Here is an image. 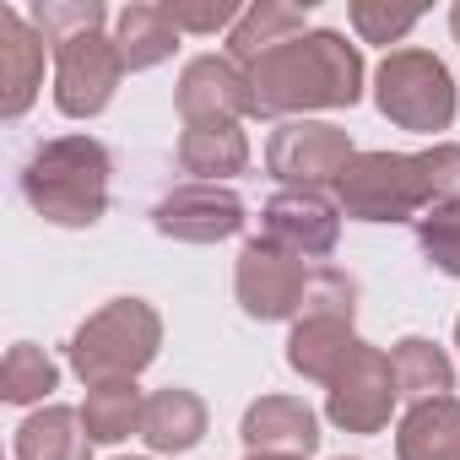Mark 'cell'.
Returning a JSON list of instances; mask_svg holds the SVG:
<instances>
[{"label":"cell","instance_id":"obj_16","mask_svg":"<svg viewBox=\"0 0 460 460\" xmlns=\"http://www.w3.org/2000/svg\"><path fill=\"white\" fill-rule=\"evenodd\" d=\"M309 33V6H288V0H261V6H244V17L227 33V60L239 71L255 66L261 55L282 49L288 39H304Z\"/></svg>","mask_w":460,"mask_h":460},{"label":"cell","instance_id":"obj_7","mask_svg":"<svg viewBox=\"0 0 460 460\" xmlns=\"http://www.w3.org/2000/svg\"><path fill=\"white\" fill-rule=\"evenodd\" d=\"M358 157L352 136L341 125L325 119H282L266 141V168L288 184V190H320L336 184L347 173V163Z\"/></svg>","mask_w":460,"mask_h":460},{"label":"cell","instance_id":"obj_31","mask_svg":"<svg viewBox=\"0 0 460 460\" xmlns=\"http://www.w3.org/2000/svg\"><path fill=\"white\" fill-rule=\"evenodd\" d=\"M244 460H298V455H244Z\"/></svg>","mask_w":460,"mask_h":460},{"label":"cell","instance_id":"obj_6","mask_svg":"<svg viewBox=\"0 0 460 460\" xmlns=\"http://www.w3.org/2000/svg\"><path fill=\"white\" fill-rule=\"evenodd\" d=\"M119 76H125V60H119L114 39H103V28L71 33V39L55 44V109L66 119L103 114Z\"/></svg>","mask_w":460,"mask_h":460},{"label":"cell","instance_id":"obj_26","mask_svg":"<svg viewBox=\"0 0 460 460\" xmlns=\"http://www.w3.org/2000/svg\"><path fill=\"white\" fill-rule=\"evenodd\" d=\"M103 6L98 0H39L33 6V28L49 39V44H60V39H71V33H87V28H103Z\"/></svg>","mask_w":460,"mask_h":460},{"label":"cell","instance_id":"obj_3","mask_svg":"<svg viewBox=\"0 0 460 460\" xmlns=\"http://www.w3.org/2000/svg\"><path fill=\"white\" fill-rule=\"evenodd\" d=\"M109 146L93 136L39 141L22 163V200L55 227H93L109 211Z\"/></svg>","mask_w":460,"mask_h":460},{"label":"cell","instance_id":"obj_13","mask_svg":"<svg viewBox=\"0 0 460 460\" xmlns=\"http://www.w3.org/2000/svg\"><path fill=\"white\" fill-rule=\"evenodd\" d=\"M44 33L17 6H0V114L22 119L44 87Z\"/></svg>","mask_w":460,"mask_h":460},{"label":"cell","instance_id":"obj_11","mask_svg":"<svg viewBox=\"0 0 460 460\" xmlns=\"http://www.w3.org/2000/svg\"><path fill=\"white\" fill-rule=\"evenodd\" d=\"M261 234L271 244L293 250L298 261H325L341 239V217L325 190H282L261 211Z\"/></svg>","mask_w":460,"mask_h":460},{"label":"cell","instance_id":"obj_29","mask_svg":"<svg viewBox=\"0 0 460 460\" xmlns=\"http://www.w3.org/2000/svg\"><path fill=\"white\" fill-rule=\"evenodd\" d=\"M168 22L179 28V33H217V28H227L234 33V22L244 17L234 0H211V6H184V0H168Z\"/></svg>","mask_w":460,"mask_h":460},{"label":"cell","instance_id":"obj_10","mask_svg":"<svg viewBox=\"0 0 460 460\" xmlns=\"http://www.w3.org/2000/svg\"><path fill=\"white\" fill-rule=\"evenodd\" d=\"M152 227L179 244H222L244 227V200L222 184H179L152 206Z\"/></svg>","mask_w":460,"mask_h":460},{"label":"cell","instance_id":"obj_20","mask_svg":"<svg viewBox=\"0 0 460 460\" xmlns=\"http://www.w3.org/2000/svg\"><path fill=\"white\" fill-rule=\"evenodd\" d=\"M114 49L125 60V71H152L163 66L173 49H179V28L168 22L163 6H152V0H136V6H125L114 17Z\"/></svg>","mask_w":460,"mask_h":460},{"label":"cell","instance_id":"obj_9","mask_svg":"<svg viewBox=\"0 0 460 460\" xmlns=\"http://www.w3.org/2000/svg\"><path fill=\"white\" fill-rule=\"evenodd\" d=\"M401 390H395V368H390V352L379 347H358L336 379L325 385V417L341 428V433H379L395 411Z\"/></svg>","mask_w":460,"mask_h":460},{"label":"cell","instance_id":"obj_27","mask_svg":"<svg viewBox=\"0 0 460 460\" xmlns=\"http://www.w3.org/2000/svg\"><path fill=\"white\" fill-rule=\"evenodd\" d=\"M358 309V282L336 266H320L309 277V293H304V314H336V320H352Z\"/></svg>","mask_w":460,"mask_h":460},{"label":"cell","instance_id":"obj_5","mask_svg":"<svg viewBox=\"0 0 460 460\" xmlns=\"http://www.w3.org/2000/svg\"><path fill=\"white\" fill-rule=\"evenodd\" d=\"M374 103L390 125L417 130V136L449 130L455 109H460L449 66L428 49H390L374 71Z\"/></svg>","mask_w":460,"mask_h":460},{"label":"cell","instance_id":"obj_19","mask_svg":"<svg viewBox=\"0 0 460 460\" xmlns=\"http://www.w3.org/2000/svg\"><path fill=\"white\" fill-rule=\"evenodd\" d=\"M179 168L195 173V184H217L250 168V136L239 125H190L179 136Z\"/></svg>","mask_w":460,"mask_h":460},{"label":"cell","instance_id":"obj_18","mask_svg":"<svg viewBox=\"0 0 460 460\" xmlns=\"http://www.w3.org/2000/svg\"><path fill=\"white\" fill-rule=\"evenodd\" d=\"M395 460H460V401L438 395L401 417Z\"/></svg>","mask_w":460,"mask_h":460},{"label":"cell","instance_id":"obj_32","mask_svg":"<svg viewBox=\"0 0 460 460\" xmlns=\"http://www.w3.org/2000/svg\"><path fill=\"white\" fill-rule=\"evenodd\" d=\"M455 347H460V320H455Z\"/></svg>","mask_w":460,"mask_h":460},{"label":"cell","instance_id":"obj_30","mask_svg":"<svg viewBox=\"0 0 460 460\" xmlns=\"http://www.w3.org/2000/svg\"><path fill=\"white\" fill-rule=\"evenodd\" d=\"M449 28H455V44H460V0L449 6Z\"/></svg>","mask_w":460,"mask_h":460},{"label":"cell","instance_id":"obj_17","mask_svg":"<svg viewBox=\"0 0 460 460\" xmlns=\"http://www.w3.org/2000/svg\"><path fill=\"white\" fill-rule=\"evenodd\" d=\"M141 438L157 455H184L206 438V401L184 385H168L157 395H146V417H141Z\"/></svg>","mask_w":460,"mask_h":460},{"label":"cell","instance_id":"obj_25","mask_svg":"<svg viewBox=\"0 0 460 460\" xmlns=\"http://www.w3.org/2000/svg\"><path fill=\"white\" fill-rule=\"evenodd\" d=\"M417 244L428 266H438L444 277H460V200H444L417 217Z\"/></svg>","mask_w":460,"mask_h":460},{"label":"cell","instance_id":"obj_15","mask_svg":"<svg viewBox=\"0 0 460 460\" xmlns=\"http://www.w3.org/2000/svg\"><path fill=\"white\" fill-rule=\"evenodd\" d=\"M363 347V336L352 331V320H336V314H298L293 336H288V363L293 374L314 379V385H331L336 368Z\"/></svg>","mask_w":460,"mask_h":460},{"label":"cell","instance_id":"obj_4","mask_svg":"<svg viewBox=\"0 0 460 460\" xmlns=\"http://www.w3.org/2000/svg\"><path fill=\"white\" fill-rule=\"evenodd\" d=\"M163 347V314L146 298H114L87 325L71 336L66 358L82 374V385H109V379H136Z\"/></svg>","mask_w":460,"mask_h":460},{"label":"cell","instance_id":"obj_21","mask_svg":"<svg viewBox=\"0 0 460 460\" xmlns=\"http://www.w3.org/2000/svg\"><path fill=\"white\" fill-rule=\"evenodd\" d=\"M390 368H395V390H401L411 406L438 401V395L455 390V363H449V352H444L438 341H428V336H401V341L390 347Z\"/></svg>","mask_w":460,"mask_h":460},{"label":"cell","instance_id":"obj_8","mask_svg":"<svg viewBox=\"0 0 460 460\" xmlns=\"http://www.w3.org/2000/svg\"><path fill=\"white\" fill-rule=\"evenodd\" d=\"M309 266L271 244L266 234L250 239L239 250V271H234V293H239V309L250 320H298L304 314V293H309Z\"/></svg>","mask_w":460,"mask_h":460},{"label":"cell","instance_id":"obj_23","mask_svg":"<svg viewBox=\"0 0 460 460\" xmlns=\"http://www.w3.org/2000/svg\"><path fill=\"white\" fill-rule=\"evenodd\" d=\"M146 417V395L136 390V379H109V385H87L82 401V428L93 444H119L130 433H141Z\"/></svg>","mask_w":460,"mask_h":460},{"label":"cell","instance_id":"obj_1","mask_svg":"<svg viewBox=\"0 0 460 460\" xmlns=\"http://www.w3.org/2000/svg\"><path fill=\"white\" fill-rule=\"evenodd\" d=\"M255 114H309V109H352L363 98V55L347 33L309 28L282 49L244 66Z\"/></svg>","mask_w":460,"mask_h":460},{"label":"cell","instance_id":"obj_28","mask_svg":"<svg viewBox=\"0 0 460 460\" xmlns=\"http://www.w3.org/2000/svg\"><path fill=\"white\" fill-rule=\"evenodd\" d=\"M347 17H352V28H358L363 44H395V39H406L417 28L422 12H390V6H379V0H352Z\"/></svg>","mask_w":460,"mask_h":460},{"label":"cell","instance_id":"obj_14","mask_svg":"<svg viewBox=\"0 0 460 460\" xmlns=\"http://www.w3.org/2000/svg\"><path fill=\"white\" fill-rule=\"evenodd\" d=\"M239 438H244L250 455H298V460H309L320 449V417L298 395H261L244 411Z\"/></svg>","mask_w":460,"mask_h":460},{"label":"cell","instance_id":"obj_33","mask_svg":"<svg viewBox=\"0 0 460 460\" xmlns=\"http://www.w3.org/2000/svg\"><path fill=\"white\" fill-rule=\"evenodd\" d=\"M341 460H347V455H341Z\"/></svg>","mask_w":460,"mask_h":460},{"label":"cell","instance_id":"obj_22","mask_svg":"<svg viewBox=\"0 0 460 460\" xmlns=\"http://www.w3.org/2000/svg\"><path fill=\"white\" fill-rule=\"evenodd\" d=\"M93 438L82 428V411L71 406H39L17 428V460H87Z\"/></svg>","mask_w":460,"mask_h":460},{"label":"cell","instance_id":"obj_12","mask_svg":"<svg viewBox=\"0 0 460 460\" xmlns=\"http://www.w3.org/2000/svg\"><path fill=\"white\" fill-rule=\"evenodd\" d=\"M173 103H179L184 130H190V125H239L244 114H255L250 82H244V71L227 60V55H200V60H190L184 76H179Z\"/></svg>","mask_w":460,"mask_h":460},{"label":"cell","instance_id":"obj_2","mask_svg":"<svg viewBox=\"0 0 460 460\" xmlns=\"http://www.w3.org/2000/svg\"><path fill=\"white\" fill-rule=\"evenodd\" d=\"M336 200L358 222H406L460 200V141H433L428 152H358L336 179Z\"/></svg>","mask_w":460,"mask_h":460},{"label":"cell","instance_id":"obj_24","mask_svg":"<svg viewBox=\"0 0 460 460\" xmlns=\"http://www.w3.org/2000/svg\"><path fill=\"white\" fill-rule=\"evenodd\" d=\"M60 385V368L44 347L33 341H17L6 352V363H0V395H6L12 406H28V401H44L49 390Z\"/></svg>","mask_w":460,"mask_h":460}]
</instances>
